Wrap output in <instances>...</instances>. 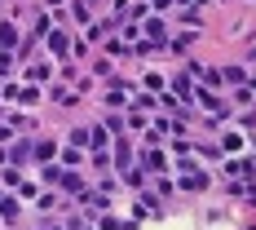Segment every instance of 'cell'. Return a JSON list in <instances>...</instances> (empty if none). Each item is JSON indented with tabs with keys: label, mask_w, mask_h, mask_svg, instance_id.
<instances>
[{
	"label": "cell",
	"mask_w": 256,
	"mask_h": 230,
	"mask_svg": "<svg viewBox=\"0 0 256 230\" xmlns=\"http://www.w3.org/2000/svg\"><path fill=\"white\" fill-rule=\"evenodd\" d=\"M204 84H208V89H216V84H226V76H221V71H204Z\"/></svg>",
	"instance_id": "obj_6"
},
{
	"label": "cell",
	"mask_w": 256,
	"mask_h": 230,
	"mask_svg": "<svg viewBox=\"0 0 256 230\" xmlns=\"http://www.w3.org/2000/svg\"><path fill=\"white\" fill-rule=\"evenodd\" d=\"M26 155H31V146H26V142H22V146H14V164H26Z\"/></svg>",
	"instance_id": "obj_9"
},
{
	"label": "cell",
	"mask_w": 256,
	"mask_h": 230,
	"mask_svg": "<svg viewBox=\"0 0 256 230\" xmlns=\"http://www.w3.org/2000/svg\"><path fill=\"white\" fill-rule=\"evenodd\" d=\"M226 151H243V142H238V133H226V142H221Z\"/></svg>",
	"instance_id": "obj_7"
},
{
	"label": "cell",
	"mask_w": 256,
	"mask_h": 230,
	"mask_svg": "<svg viewBox=\"0 0 256 230\" xmlns=\"http://www.w3.org/2000/svg\"><path fill=\"white\" fill-rule=\"evenodd\" d=\"M49 53L53 58H66V53H71V40H66L62 31H49Z\"/></svg>",
	"instance_id": "obj_1"
},
{
	"label": "cell",
	"mask_w": 256,
	"mask_h": 230,
	"mask_svg": "<svg viewBox=\"0 0 256 230\" xmlns=\"http://www.w3.org/2000/svg\"><path fill=\"white\" fill-rule=\"evenodd\" d=\"M102 230H124V221H115V217H102Z\"/></svg>",
	"instance_id": "obj_10"
},
{
	"label": "cell",
	"mask_w": 256,
	"mask_h": 230,
	"mask_svg": "<svg viewBox=\"0 0 256 230\" xmlns=\"http://www.w3.org/2000/svg\"><path fill=\"white\" fill-rule=\"evenodd\" d=\"M58 186H62V190H71V195H76V190H80V177H76V173H62V177H58Z\"/></svg>",
	"instance_id": "obj_4"
},
{
	"label": "cell",
	"mask_w": 256,
	"mask_h": 230,
	"mask_svg": "<svg viewBox=\"0 0 256 230\" xmlns=\"http://www.w3.org/2000/svg\"><path fill=\"white\" fill-rule=\"evenodd\" d=\"M0 217H4V221H14V217H18V204H9V199H4V204H0Z\"/></svg>",
	"instance_id": "obj_8"
},
{
	"label": "cell",
	"mask_w": 256,
	"mask_h": 230,
	"mask_svg": "<svg viewBox=\"0 0 256 230\" xmlns=\"http://www.w3.org/2000/svg\"><path fill=\"white\" fill-rule=\"evenodd\" d=\"M154 9H172V0H154Z\"/></svg>",
	"instance_id": "obj_11"
},
{
	"label": "cell",
	"mask_w": 256,
	"mask_h": 230,
	"mask_svg": "<svg viewBox=\"0 0 256 230\" xmlns=\"http://www.w3.org/2000/svg\"><path fill=\"white\" fill-rule=\"evenodd\" d=\"M31 155H36V159H53V155H58V146H53V142H40Z\"/></svg>",
	"instance_id": "obj_5"
},
{
	"label": "cell",
	"mask_w": 256,
	"mask_h": 230,
	"mask_svg": "<svg viewBox=\"0 0 256 230\" xmlns=\"http://www.w3.org/2000/svg\"><path fill=\"white\" fill-rule=\"evenodd\" d=\"M204 186H208L204 173H190V168H186V177H181V190H204Z\"/></svg>",
	"instance_id": "obj_2"
},
{
	"label": "cell",
	"mask_w": 256,
	"mask_h": 230,
	"mask_svg": "<svg viewBox=\"0 0 256 230\" xmlns=\"http://www.w3.org/2000/svg\"><path fill=\"white\" fill-rule=\"evenodd\" d=\"M0 45L4 49H18V27H0Z\"/></svg>",
	"instance_id": "obj_3"
}]
</instances>
